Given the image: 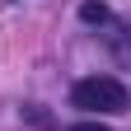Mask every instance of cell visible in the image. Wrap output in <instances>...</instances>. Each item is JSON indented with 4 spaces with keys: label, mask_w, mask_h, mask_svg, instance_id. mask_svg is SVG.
<instances>
[{
    "label": "cell",
    "mask_w": 131,
    "mask_h": 131,
    "mask_svg": "<svg viewBox=\"0 0 131 131\" xmlns=\"http://www.w3.org/2000/svg\"><path fill=\"white\" fill-rule=\"evenodd\" d=\"M70 98H75V108H84V112H122L126 108V84L112 80V75H89V80L75 84Z\"/></svg>",
    "instance_id": "1"
},
{
    "label": "cell",
    "mask_w": 131,
    "mask_h": 131,
    "mask_svg": "<svg viewBox=\"0 0 131 131\" xmlns=\"http://www.w3.org/2000/svg\"><path fill=\"white\" fill-rule=\"evenodd\" d=\"M80 19L84 24H108V5L103 0H84V5H80Z\"/></svg>",
    "instance_id": "2"
},
{
    "label": "cell",
    "mask_w": 131,
    "mask_h": 131,
    "mask_svg": "<svg viewBox=\"0 0 131 131\" xmlns=\"http://www.w3.org/2000/svg\"><path fill=\"white\" fill-rule=\"evenodd\" d=\"M70 131H108V122H75Z\"/></svg>",
    "instance_id": "3"
}]
</instances>
